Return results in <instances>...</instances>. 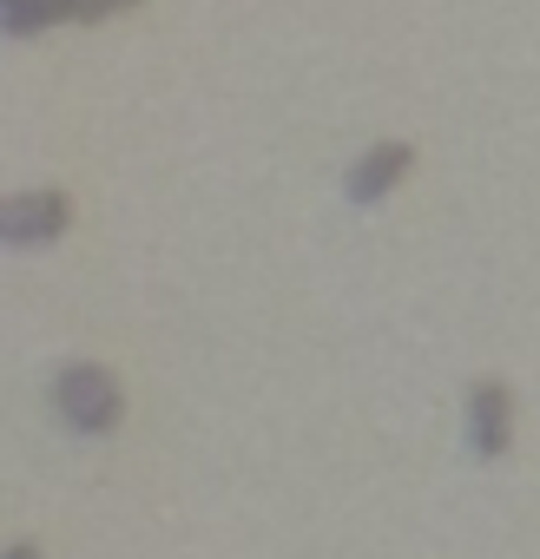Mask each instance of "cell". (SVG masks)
Listing matches in <instances>:
<instances>
[{"mask_svg":"<svg viewBox=\"0 0 540 559\" xmlns=\"http://www.w3.org/2000/svg\"><path fill=\"white\" fill-rule=\"evenodd\" d=\"M54 408H60V421H67L73 435H113L119 415H126V389H119V376L99 369V362H67V369L54 376Z\"/></svg>","mask_w":540,"mask_h":559,"instance_id":"cell-1","label":"cell"},{"mask_svg":"<svg viewBox=\"0 0 540 559\" xmlns=\"http://www.w3.org/2000/svg\"><path fill=\"white\" fill-rule=\"evenodd\" d=\"M409 171H415V145H409V139H376L369 152L350 158V171H343V198H350L356 211H369V204H383Z\"/></svg>","mask_w":540,"mask_h":559,"instance_id":"cell-3","label":"cell"},{"mask_svg":"<svg viewBox=\"0 0 540 559\" xmlns=\"http://www.w3.org/2000/svg\"><path fill=\"white\" fill-rule=\"evenodd\" d=\"M0 21H8L14 40H34L54 21H73V0H0Z\"/></svg>","mask_w":540,"mask_h":559,"instance_id":"cell-5","label":"cell"},{"mask_svg":"<svg viewBox=\"0 0 540 559\" xmlns=\"http://www.w3.org/2000/svg\"><path fill=\"white\" fill-rule=\"evenodd\" d=\"M73 224V198L67 191H14L8 211H0V237L14 250H40V243H60V230Z\"/></svg>","mask_w":540,"mask_h":559,"instance_id":"cell-2","label":"cell"},{"mask_svg":"<svg viewBox=\"0 0 540 559\" xmlns=\"http://www.w3.org/2000/svg\"><path fill=\"white\" fill-rule=\"evenodd\" d=\"M0 559H40V546H34V539H14L8 552H0Z\"/></svg>","mask_w":540,"mask_h":559,"instance_id":"cell-7","label":"cell"},{"mask_svg":"<svg viewBox=\"0 0 540 559\" xmlns=\"http://www.w3.org/2000/svg\"><path fill=\"white\" fill-rule=\"evenodd\" d=\"M139 0H73V21H106V14H126Z\"/></svg>","mask_w":540,"mask_h":559,"instance_id":"cell-6","label":"cell"},{"mask_svg":"<svg viewBox=\"0 0 540 559\" xmlns=\"http://www.w3.org/2000/svg\"><path fill=\"white\" fill-rule=\"evenodd\" d=\"M461 435H468L474 461H501L507 454V441H514V395H507V382H474L468 389Z\"/></svg>","mask_w":540,"mask_h":559,"instance_id":"cell-4","label":"cell"}]
</instances>
